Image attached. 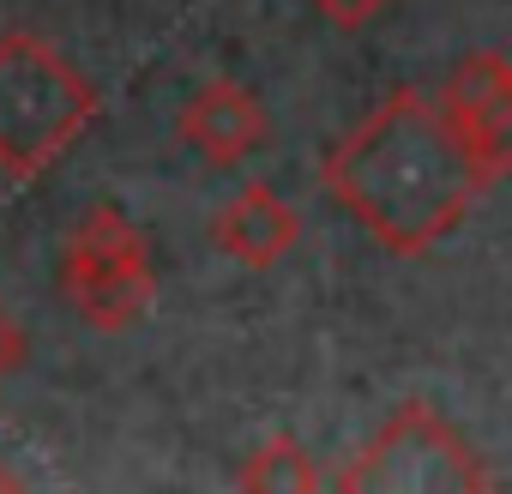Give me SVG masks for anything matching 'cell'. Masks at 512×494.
<instances>
[{"label":"cell","instance_id":"obj_1","mask_svg":"<svg viewBox=\"0 0 512 494\" xmlns=\"http://www.w3.org/2000/svg\"><path fill=\"white\" fill-rule=\"evenodd\" d=\"M326 193L398 260H422L464 223L470 199L488 187L446 109L398 85L380 97L320 163Z\"/></svg>","mask_w":512,"mask_h":494},{"label":"cell","instance_id":"obj_2","mask_svg":"<svg viewBox=\"0 0 512 494\" xmlns=\"http://www.w3.org/2000/svg\"><path fill=\"white\" fill-rule=\"evenodd\" d=\"M97 121V85L37 31L0 37V175L37 181Z\"/></svg>","mask_w":512,"mask_h":494},{"label":"cell","instance_id":"obj_3","mask_svg":"<svg viewBox=\"0 0 512 494\" xmlns=\"http://www.w3.org/2000/svg\"><path fill=\"white\" fill-rule=\"evenodd\" d=\"M332 488L344 494H488L494 470L428 398H404L362 446L344 452V464L332 470Z\"/></svg>","mask_w":512,"mask_h":494},{"label":"cell","instance_id":"obj_4","mask_svg":"<svg viewBox=\"0 0 512 494\" xmlns=\"http://www.w3.org/2000/svg\"><path fill=\"white\" fill-rule=\"evenodd\" d=\"M61 296L91 332H133L157 302V266L139 223L115 205H91L61 247Z\"/></svg>","mask_w":512,"mask_h":494},{"label":"cell","instance_id":"obj_5","mask_svg":"<svg viewBox=\"0 0 512 494\" xmlns=\"http://www.w3.org/2000/svg\"><path fill=\"white\" fill-rule=\"evenodd\" d=\"M434 103L446 109L452 133L476 157L482 181L512 175V61L500 49H470L458 67L440 79Z\"/></svg>","mask_w":512,"mask_h":494},{"label":"cell","instance_id":"obj_6","mask_svg":"<svg viewBox=\"0 0 512 494\" xmlns=\"http://www.w3.org/2000/svg\"><path fill=\"white\" fill-rule=\"evenodd\" d=\"M205 235H211L217 254H229L235 266L266 272V266H278L290 247L302 241V217H296V205H290L278 187L247 181L241 193H229V199L217 205V217H211Z\"/></svg>","mask_w":512,"mask_h":494},{"label":"cell","instance_id":"obj_7","mask_svg":"<svg viewBox=\"0 0 512 494\" xmlns=\"http://www.w3.org/2000/svg\"><path fill=\"white\" fill-rule=\"evenodd\" d=\"M175 133H181V145H193L205 163L229 169V163H241V157L260 151L272 127H266V109H260V97H253L247 85H235V79H205V85L181 103Z\"/></svg>","mask_w":512,"mask_h":494},{"label":"cell","instance_id":"obj_8","mask_svg":"<svg viewBox=\"0 0 512 494\" xmlns=\"http://www.w3.org/2000/svg\"><path fill=\"white\" fill-rule=\"evenodd\" d=\"M326 482L332 476H320L314 452L296 434H266L235 470V488H247V494H314Z\"/></svg>","mask_w":512,"mask_h":494},{"label":"cell","instance_id":"obj_9","mask_svg":"<svg viewBox=\"0 0 512 494\" xmlns=\"http://www.w3.org/2000/svg\"><path fill=\"white\" fill-rule=\"evenodd\" d=\"M386 7H392V0H314V13H326L338 31H362V25H374Z\"/></svg>","mask_w":512,"mask_h":494},{"label":"cell","instance_id":"obj_10","mask_svg":"<svg viewBox=\"0 0 512 494\" xmlns=\"http://www.w3.org/2000/svg\"><path fill=\"white\" fill-rule=\"evenodd\" d=\"M25 350H31V338H25V326L7 314V308H0V380H7L19 362H25Z\"/></svg>","mask_w":512,"mask_h":494}]
</instances>
